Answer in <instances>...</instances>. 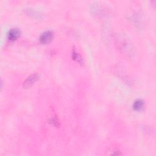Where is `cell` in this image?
<instances>
[{"label":"cell","mask_w":156,"mask_h":156,"mask_svg":"<svg viewBox=\"0 0 156 156\" xmlns=\"http://www.w3.org/2000/svg\"><path fill=\"white\" fill-rule=\"evenodd\" d=\"M39 79V75L38 73H33L29 76L23 83V87L24 88H28L32 87Z\"/></svg>","instance_id":"obj_1"},{"label":"cell","mask_w":156,"mask_h":156,"mask_svg":"<svg viewBox=\"0 0 156 156\" xmlns=\"http://www.w3.org/2000/svg\"><path fill=\"white\" fill-rule=\"evenodd\" d=\"M54 36V32L51 30H46L42 33L40 36L39 40L41 44H47L53 39Z\"/></svg>","instance_id":"obj_2"},{"label":"cell","mask_w":156,"mask_h":156,"mask_svg":"<svg viewBox=\"0 0 156 156\" xmlns=\"http://www.w3.org/2000/svg\"><path fill=\"white\" fill-rule=\"evenodd\" d=\"M21 34L20 30L17 28H12L11 29L8 34H7V37L10 40L13 41L16 39H18Z\"/></svg>","instance_id":"obj_3"},{"label":"cell","mask_w":156,"mask_h":156,"mask_svg":"<svg viewBox=\"0 0 156 156\" xmlns=\"http://www.w3.org/2000/svg\"><path fill=\"white\" fill-rule=\"evenodd\" d=\"M144 103L143 100L137 99L133 102V108L136 111H140L144 108Z\"/></svg>","instance_id":"obj_4"},{"label":"cell","mask_w":156,"mask_h":156,"mask_svg":"<svg viewBox=\"0 0 156 156\" xmlns=\"http://www.w3.org/2000/svg\"><path fill=\"white\" fill-rule=\"evenodd\" d=\"M25 12L27 14H29L30 15H32L35 17H38L40 18V16L41 15L38 12L36 11V10H34L33 9H25Z\"/></svg>","instance_id":"obj_5"},{"label":"cell","mask_w":156,"mask_h":156,"mask_svg":"<svg viewBox=\"0 0 156 156\" xmlns=\"http://www.w3.org/2000/svg\"><path fill=\"white\" fill-rule=\"evenodd\" d=\"M73 58L74 60H77L79 63H81L82 59L80 58V56L79 55V54L75 50H73Z\"/></svg>","instance_id":"obj_6"}]
</instances>
